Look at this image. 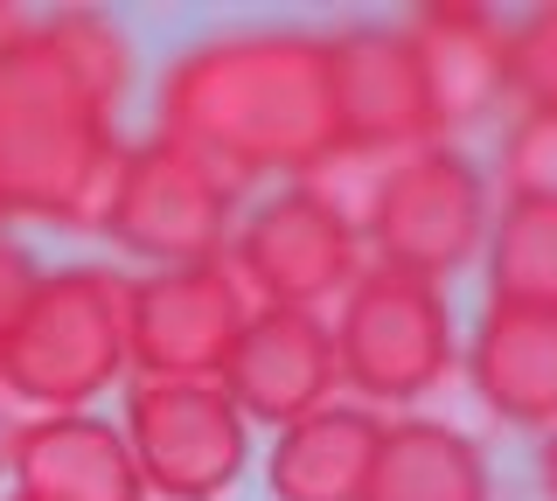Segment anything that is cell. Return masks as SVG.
<instances>
[{"label":"cell","instance_id":"6da1fadb","mask_svg":"<svg viewBox=\"0 0 557 501\" xmlns=\"http://www.w3.org/2000/svg\"><path fill=\"white\" fill-rule=\"evenodd\" d=\"M126 84L133 42L112 14H35L28 42L0 63V216L104 237L126 175Z\"/></svg>","mask_w":557,"mask_h":501},{"label":"cell","instance_id":"7a4b0ae2","mask_svg":"<svg viewBox=\"0 0 557 501\" xmlns=\"http://www.w3.org/2000/svg\"><path fill=\"white\" fill-rule=\"evenodd\" d=\"M161 140L209 161L231 188L307 181L342 147L327 28H223L188 42L153 91Z\"/></svg>","mask_w":557,"mask_h":501},{"label":"cell","instance_id":"3957f363","mask_svg":"<svg viewBox=\"0 0 557 501\" xmlns=\"http://www.w3.org/2000/svg\"><path fill=\"white\" fill-rule=\"evenodd\" d=\"M126 306L133 279L112 265H57L42 272L0 349V397L28 418L49 411H91L119 376L126 355Z\"/></svg>","mask_w":557,"mask_h":501},{"label":"cell","instance_id":"277c9868","mask_svg":"<svg viewBox=\"0 0 557 501\" xmlns=\"http://www.w3.org/2000/svg\"><path fill=\"white\" fill-rule=\"evenodd\" d=\"M335 362L342 384L362 404H418L460 370L453 306L432 279L391 265H362V279L342 292L335 314Z\"/></svg>","mask_w":557,"mask_h":501},{"label":"cell","instance_id":"5b68a950","mask_svg":"<svg viewBox=\"0 0 557 501\" xmlns=\"http://www.w3.org/2000/svg\"><path fill=\"white\" fill-rule=\"evenodd\" d=\"M487 181L467 161V147L432 140L391 161V175L376 188V210L362 223V251L370 265L411 272V279H453L487 251Z\"/></svg>","mask_w":557,"mask_h":501},{"label":"cell","instance_id":"8992f818","mask_svg":"<svg viewBox=\"0 0 557 501\" xmlns=\"http://www.w3.org/2000/svg\"><path fill=\"white\" fill-rule=\"evenodd\" d=\"M237 196L209 161H196L174 140H133L126 147V175H119V202H112V237L119 251L147 258L153 272L168 265H209V258L231 251L237 230Z\"/></svg>","mask_w":557,"mask_h":501},{"label":"cell","instance_id":"52a82bcc","mask_svg":"<svg viewBox=\"0 0 557 501\" xmlns=\"http://www.w3.org/2000/svg\"><path fill=\"white\" fill-rule=\"evenodd\" d=\"M231 272L258 306H307L321 314L362 279V237L313 196L307 181H286L258 196L231 230Z\"/></svg>","mask_w":557,"mask_h":501},{"label":"cell","instance_id":"ba28073f","mask_svg":"<svg viewBox=\"0 0 557 501\" xmlns=\"http://www.w3.org/2000/svg\"><path fill=\"white\" fill-rule=\"evenodd\" d=\"M251 292L231 272V258L209 265H168L133 279L126 306V355L139 384H216L231 362L244 321H251Z\"/></svg>","mask_w":557,"mask_h":501},{"label":"cell","instance_id":"9c48e42d","mask_svg":"<svg viewBox=\"0 0 557 501\" xmlns=\"http://www.w3.org/2000/svg\"><path fill=\"white\" fill-rule=\"evenodd\" d=\"M126 431L139 480L161 501H216L251 460V425L223 384H139L126 390Z\"/></svg>","mask_w":557,"mask_h":501},{"label":"cell","instance_id":"30bf717a","mask_svg":"<svg viewBox=\"0 0 557 501\" xmlns=\"http://www.w3.org/2000/svg\"><path fill=\"white\" fill-rule=\"evenodd\" d=\"M327 57H335V126L342 147L370 153H411L440 140V118L425 98V71L405 36V22H348L327 28Z\"/></svg>","mask_w":557,"mask_h":501},{"label":"cell","instance_id":"8fae6325","mask_svg":"<svg viewBox=\"0 0 557 501\" xmlns=\"http://www.w3.org/2000/svg\"><path fill=\"white\" fill-rule=\"evenodd\" d=\"M244 411V425L286 431L293 418L335 404L342 362H335V321L307 314V306H251L231 362L216 376Z\"/></svg>","mask_w":557,"mask_h":501},{"label":"cell","instance_id":"7c38bea8","mask_svg":"<svg viewBox=\"0 0 557 501\" xmlns=\"http://www.w3.org/2000/svg\"><path fill=\"white\" fill-rule=\"evenodd\" d=\"M425 71V98L440 118V140L474 133L487 112L509 98V22L474 0H432L405 22Z\"/></svg>","mask_w":557,"mask_h":501},{"label":"cell","instance_id":"4fadbf2b","mask_svg":"<svg viewBox=\"0 0 557 501\" xmlns=\"http://www.w3.org/2000/svg\"><path fill=\"white\" fill-rule=\"evenodd\" d=\"M14 494L22 501H147L139 460L126 431L98 411H49V418H22L8 439Z\"/></svg>","mask_w":557,"mask_h":501},{"label":"cell","instance_id":"5bb4252c","mask_svg":"<svg viewBox=\"0 0 557 501\" xmlns=\"http://www.w3.org/2000/svg\"><path fill=\"white\" fill-rule=\"evenodd\" d=\"M460 370L487 418L516 431H557V314L487 300Z\"/></svg>","mask_w":557,"mask_h":501},{"label":"cell","instance_id":"9a60e30c","mask_svg":"<svg viewBox=\"0 0 557 501\" xmlns=\"http://www.w3.org/2000/svg\"><path fill=\"white\" fill-rule=\"evenodd\" d=\"M383 446V418L370 404H321L293 418L265 453L272 501H362Z\"/></svg>","mask_w":557,"mask_h":501},{"label":"cell","instance_id":"2e32d148","mask_svg":"<svg viewBox=\"0 0 557 501\" xmlns=\"http://www.w3.org/2000/svg\"><path fill=\"white\" fill-rule=\"evenodd\" d=\"M362 501H487V453L460 425L383 418V446Z\"/></svg>","mask_w":557,"mask_h":501},{"label":"cell","instance_id":"e0dca14e","mask_svg":"<svg viewBox=\"0 0 557 501\" xmlns=\"http://www.w3.org/2000/svg\"><path fill=\"white\" fill-rule=\"evenodd\" d=\"M487 300L557 314V202L509 196L487 223Z\"/></svg>","mask_w":557,"mask_h":501},{"label":"cell","instance_id":"ac0fdd59","mask_svg":"<svg viewBox=\"0 0 557 501\" xmlns=\"http://www.w3.org/2000/svg\"><path fill=\"white\" fill-rule=\"evenodd\" d=\"M509 98L522 112L557 118V0L509 22Z\"/></svg>","mask_w":557,"mask_h":501},{"label":"cell","instance_id":"d6986e66","mask_svg":"<svg viewBox=\"0 0 557 501\" xmlns=\"http://www.w3.org/2000/svg\"><path fill=\"white\" fill-rule=\"evenodd\" d=\"M502 188L530 202H557V118L516 112V126L502 133Z\"/></svg>","mask_w":557,"mask_h":501},{"label":"cell","instance_id":"ffe728a7","mask_svg":"<svg viewBox=\"0 0 557 501\" xmlns=\"http://www.w3.org/2000/svg\"><path fill=\"white\" fill-rule=\"evenodd\" d=\"M35 279H42L35 251H22L14 237H0V349H8V335H14V321H22V306H28Z\"/></svg>","mask_w":557,"mask_h":501},{"label":"cell","instance_id":"44dd1931","mask_svg":"<svg viewBox=\"0 0 557 501\" xmlns=\"http://www.w3.org/2000/svg\"><path fill=\"white\" fill-rule=\"evenodd\" d=\"M28 28H35V14H28V8H8V0H0V63H8L14 49L28 42Z\"/></svg>","mask_w":557,"mask_h":501},{"label":"cell","instance_id":"7402d4cb","mask_svg":"<svg viewBox=\"0 0 557 501\" xmlns=\"http://www.w3.org/2000/svg\"><path fill=\"white\" fill-rule=\"evenodd\" d=\"M536 474H544V494L557 501V431H544V453H536Z\"/></svg>","mask_w":557,"mask_h":501},{"label":"cell","instance_id":"603a6c76","mask_svg":"<svg viewBox=\"0 0 557 501\" xmlns=\"http://www.w3.org/2000/svg\"><path fill=\"white\" fill-rule=\"evenodd\" d=\"M8 501H22V494H8Z\"/></svg>","mask_w":557,"mask_h":501},{"label":"cell","instance_id":"cb8c5ba5","mask_svg":"<svg viewBox=\"0 0 557 501\" xmlns=\"http://www.w3.org/2000/svg\"><path fill=\"white\" fill-rule=\"evenodd\" d=\"M0 223H8V216H0Z\"/></svg>","mask_w":557,"mask_h":501}]
</instances>
